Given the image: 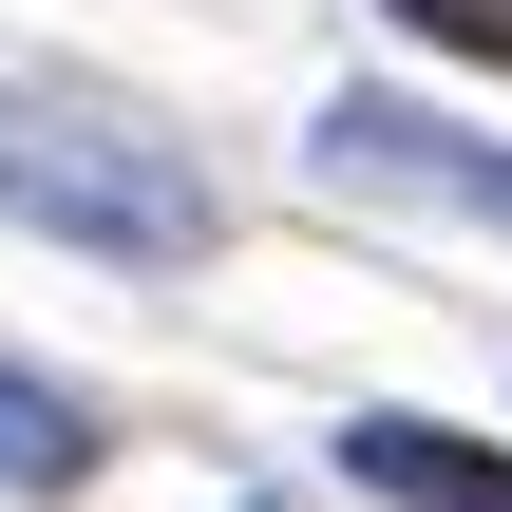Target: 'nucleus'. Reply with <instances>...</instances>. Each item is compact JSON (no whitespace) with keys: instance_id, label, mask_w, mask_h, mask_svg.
Wrapping results in <instances>:
<instances>
[{"instance_id":"nucleus-4","label":"nucleus","mask_w":512,"mask_h":512,"mask_svg":"<svg viewBox=\"0 0 512 512\" xmlns=\"http://www.w3.org/2000/svg\"><path fill=\"white\" fill-rule=\"evenodd\" d=\"M114 456V418L76 399V380H38V361H0V494H76Z\"/></svg>"},{"instance_id":"nucleus-1","label":"nucleus","mask_w":512,"mask_h":512,"mask_svg":"<svg viewBox=\"0 0 512 512\" xmlns=\"http://www.w3.org/2000/svg\"><path fill=\"white\" fill-rule=\"evenodd\" d=\"M0 228L95 247V266H209L228 190H209V152L171 114H133L95 76H0Z\"/></svg>"},{"instance_id":"nucleus-6","label":"nucleus","mask_w":512,"mask_h":512,"mask_svg":"<svg viewBox=\"0 0 512 512\" xmlns=\"http://www.w3.org/2000/svg\"><path fill=\"white\" fill-rule=\"evenodd\" d=\"M266 512H304V494H266Z\"/></svg>"},{"instance_id":"nucleus-3","label":"nucleus","mask_w":512,"mask_h":512,"mask_svg":"<svg viewBox=\"0 0 512 512\" xmlns=\"http://www.w3.org/2000/svg\"><path fill=\"white\" fill-rule=\"evenodd\" d=\"M342 494H380V512H512V437H456V418H399V399H361L342 437Z\"/></svg>"},{"instance_id":"nucleus-2","label":"nucleus","mask_w":512,"mask_h":512,"mask_svg":"<svg viewBox=\"0 0 512 512\" xmlns=\"http://www.w3.org/2000/svg\"><path fill=\"white\" fill-rule=\"evenodd\" d=\"M304 152H323L342 190H437V209L512 228V152H494V133H456V114H418V95H323Z\"/></svg>"},{"instance_id":"nucleus-5","label":"nucleus","mask_w":512,"mask_h":512,"mask_svg":"<svg viewBox=\"0 0 512 512\" xmlns=\"http://www.w3.org/2000/svg\"><path fill=\"white\" fill-rule=\"evenodd\" d=\"M399 38H437V57H475V76H512V0H380Z\"/></svg>"}]
</instances>
